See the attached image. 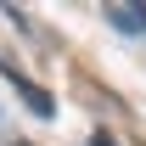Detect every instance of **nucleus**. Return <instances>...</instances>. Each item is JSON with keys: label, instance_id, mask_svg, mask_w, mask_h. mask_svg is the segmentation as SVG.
Returning a JSON list of instances; mask_svg holds the SVG:
<instances>
[{"label": "nucleus", "instance_id": "f03ea898", "mask_svg": "<svg viewBox=\"0 0 146 146\" xmlns=\"http://www.w3.org/2000/svg\"><path fill=\"white\" fill-rule=\"evenodd\" d=\"M11 84H17V96H23V101H28V107L39 112V118H51V112H56V101H51L45 90H39V84H28V79H17V73H11Z\"/></svg>", "mask_w": 146, "mask_h": 146}, {"label": "nucleus", "instance_id": "7ed1b4c3", "mask_svg": "<svg viewBox=\"0 0 146 146\" xmlns=\"http://www.w3.org/2000/svg\"><path fill=\"white\" fill-rule=\"evenodd\" d=\"M23 146H28V141H23Z\"/></svg>", "mask_w": 146, "mask_h": 146}, {"label": "nucleus", "instance_id": "f257e3e1", "mask_svg": "<svg viewBox=\"0 0 146 146\" xmlns=\"http://www.w3.org/2000/svg\"><path fill=\"white\" fill-rule=\"evenodd\" d=\"M107 23L124 28V34H146V11L141 6H107Z\"/></svg>", "mask_w": 146, "mask_h": 146}]
</instances>
